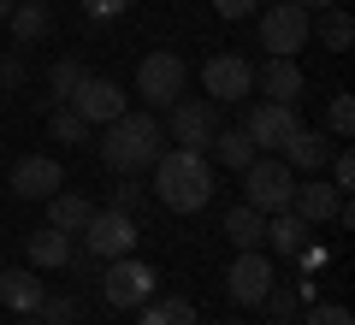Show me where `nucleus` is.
<instances>
[{
  "instance_id": "f704fd0d",
  "label": "nucleus",
  "mask_w": 355,
  "mask_h": 325,
  "mask_svg": "<svg viewBox=\"0 0 355 325\" xmlns=\"http://www.w3.org/2000/svg\"><path fill=\"white\" fill-rule=\"evenodd\" d=\"M326 166H331V189H349V184H355V154H349V148H331Z\"/></svg>"
},
{
  "instance_id": "20e7f679",
  "label": "nucleus",
  "mask_w": 355,
  "mask_h": 325,
  "mask_svg": "<svg viewBox=\"0 0 355 325\" xmlns=\"http://www.w3.org/2000/svg\"><path fill=\"white\" fill-rule=\"evenodd\" d=\"M308 30H314V12H308L302 0H272L261 12V48L272 53V60H296V53L314 42Z\"/></svg>"
},
{
  "instance_id": "dca6fc26",
  "label": "nucleus",
  "mask_w": 355,
  "mask_h": 325,
  "mask_svg": "<svg viewBox=\"0 0 355 325\" xmlns=\"http://www.w3.org/2000/svg\"><path fill=\"white\" fill-rule=\"evenodd\" d=\"M279 160L291 166V172H308V177H314L320 166L331 160V142L320 137V130H308V125H302V130H296V137H291V142L279 148Z\"/></svg>"
},
{
  "instance_id": "5701e85b",
  "label": "nucleus",
  "mask_w": 355,
  "mask_h": 325,
  "mask_svg": "<svg viewBox=\"0 0 355 325\" xmlns=\"http://www.w3.org/2000/svg\"><path fill=\"white\" fill-rule=\"evenodd\" d=\"M30 266H65L71 261V237L65 231H53V225H42V231H30Z\"/></svg>"
},
{
  "instance_id": "393cba45",
  "label": "nucleus",
  "mask_w": 355,
  "mask_h": 325,
  "mask_svg": "<svg viewBox=\"0 0 355 325\" xmlns=\"http://www.w3.org/2000/svg\"><path fill=\"white\" fill-rule=\"evenodd\" d=\"M83 77H89L83 60H71V53H65V60H53V65H48V100H71Z\"/></svg>"
},
{
  "instance_id": "72a5a7b5",
  "label": "nucleus",
  "mask_w": 355,
  "mask_h": 325,
  "mask_svg": "<svg viewBox=\"0 0 355 325\" xmlns=\"http://www.w3.org/2000/svg\"><path fill=\"white\" fill-rule=\"evenodd\" d=\"M302 325H355V319H349V308H343V301H314Z\"/></svg>"
},
{
  "instance_id": "79ce46f5",
  "label": "nucleus",
  "mask_w": 355,
  "mask_h": 325,
  "mask_svg": "<svg viewBox=\"0 0 355 325\" xmlns=\"http://www.w3.org/2000/svg\"><path fill=\"white\" fill-rule=\"evenodd\" d=\"M42 6H48V0H42Z\"/></svg>"
},
{
  "instance_id": "4be33fe9",
  "label": "nucleus",
  "mask_w": 355,
  "mask_h": 325,
  "mask_svg": "<svg viewBox=\"0 0 355 325\" xmlns=\"http://www.w3.org/2000/svg\"><path fill=\"white\" fill-rule=\"evenodd\" d=\"M225 237H231V249H266V213H254L249 201L231 207L225 213Z\"/></svg>"
},
{
  "instance_id": "412c9836",
  "label": "nucleus",
  "mask_w": 355,
  "mask_h": 325,
  "mask_svg": "<svg viewBox=\"0 0 355 325\" xmlns=\"http://www.w3.org/2000/svg\"><path fill=\"white\" fill-rule=\"evenodd\" d=\"M207 154H214L225 172H243V166H249L261 148L249 142V130H243V125H219V137H214V148H207Z\"/></svg>"
},
{
  "instance_id": "a211bd4d",
  "label": "nucleus",
  "mask_w": 355,
  "mask_h": 325,
  "mask_svg": "<svg viewBox=\"0 0 355 325\" xmlns=\"http://www.w3.org/2000/svg\"><path fill=\"white\" fill-rule=\"evenodd\" d=\"M6 30H12V42H18V48H30V42L53 36V12L42 6V0H18L12 12H6Z\"/></svg>"
},
{
  "instance_id": "b1692460",
  "label": "nucleus",
  "mask_w": 355,
  "mask_h": 325,
  "mask_svg": "<svg viewBox=\"0 0 355 325\" xmlns=\"http://www.w3.org/2000/svg\"><path fill=\"white\" fill-rule=\"evenodd\" d=\"M308 36H320V48H326V53H343V48L355 42V18L343 12V6H326V12H320V24L308 30Z\"/></svg>"
},
{
  "instance_id": "cd10ccee",
  "label": "nucleus",
  "mask_w": 355,
  "mask_h": 325,
  "mask_svg": "<svg viewBox=\"0 0 355 325\" xmlns=\"http://www.w3.org/2000/svg\"><path fill=\"white\" fill-rule=\"evenodd\" d=\"M291 266H296V278H320V272L331 266V249H326V243H314V237H308L302 249L291 254Z\"/></svg>"
},
{
  "instance_id": "a878e982",
  "label": "nucleus",
  "mask_w": 355,
  "mask_h": 325,
  "mask_svg": "<svg viewBox=\"0 0 355 325\" xmlns=\"http://www.w3.org/2000/svg\"><path fill=\"white\" fill-rule=\"evenodd\" d=\"M48 130H53V142H71V148H83V142H89V125L65 107V100H60V107H48Z\"/></svg>"
},
{
  "instance_id": "423d86ee",
  "label": "nucleus",
  "mask_w": 355,
  "mask_h": 325,
  "mask_svg": "<svg viewBox=\"0 0 355 325\" xmlns=\"http://www.w3.org/2000/svg\"><path fill=\"white\" fill-rule=\"evenodd\" d=\"M101 296H107V308L130 313L148 296H160V272H154L148 261H137V254H119V261H107V272H101Z\"/></svg>"
},
{
  "instance_id": "9b49d317",
  "label": "nucleus",
  "mask_w": 355,
  "mask_h": 325,
  "mask_svg": "<svg viewBox=\"0 0 355 325\" xmlns=\"http://www.w3.org/2000/svg\"><path fill=\"white\" fill-rule=\"evenodd\" d=\"M65 107H71V113L83 118L89 130H95V125H113V118H125V113H130L125 89H119L113 77H83V83H77V95L65 100Z\"/></svg>"
},
{
  "instance_id": "0eeeda50",
  "label": "nucleus",
  "mask_w": 355,
  "mask_h": 325,
  "mask_svg": "<svg viewBox=\"0 0 355 325\" xmlns=\"http://www.w3.org/2000/svg\"><path fill=\"white\" fill-rule=\"evenodd\" d=\"M184 77H190L184 53H172V48H154V53H142V65H137V95H142V107H148V113L172 107V100L184 95Z\"/></svg>"
},
{
  "instance_id": "9d476101",
  "label": "nucleus",
  "mask_w": 355,
  "mask_h": 325,
  "mask_svg": "<svg viewBox=\"0 0 355 325\" xmlns=\"http://www.w3.org/2000/svg\"><path fill=\"white\" fill-rule=\"evenodd\" d=\"M243 130H249V142L261 154H279L284 142L302 130V118H296V107H284V100H254L249 113H243Z\"/></svg>"
},
{
  "instance_id": "f03ea898",
  "label": "nucleus",
  "mask_w": 355,
  "mask_h": 325,
  "mask_svg": "<svg viewBox=\"0 0 355 325\" xmlns=\"http://www.w3.org/2000/svg\"><path fill=\"white\" fill-rule=\"evenodd\" d=\"M160 154H166V125L154 113H125V118H113V125H101V160L113 166L119 177L148 172Z\"/></svg>"
},
{
  "instance_id": "6ab92c4d",
  "label": "nucleus",
  "mask_w": 355,
  "mask_h": 325,
  "mask_svg": "<svg viewBox=\"0 0 355 325\" xmlns=\"http://www.w3.org/2000/svg\"><path fill=\"white\" fill-rule=\"evenodd\" d=\"M48 296V290L36 284V272L30 266H12V272H0V308H12V313H36V301Z\"/></svg>"
},
{
  "instance_id": "6e6552de",
  "label": "nucleus",
  "mask_w": 355,
  "mask_h": 325,
  "mask_svg": "<svg viewBox=\"0 0 355 325\" xmlns=\"http://www.w3.org/2000/svg\"><path fill=\"white\" fill-rule=\"evenodd\" d=\"M83 237V249L95 254V261H119V254H137V219L130 213H113V207H95L89 213V225L77 231Z\"/></svg>"
},
{
  "instance_id": "f3484780",
  "label": "nucleus",
  "mask_w": 355,
  "mask_h": 325,
  "mask_svg": "<svg viewBox=\"0 0 355 325\" xmlns=\"http://www.w3.org/2000/svg\"><path fill=\"white\" fill-rule=\"evenodd\" d=\"M89 213H95V201L77 195V189H53V195H48V225L65 231V237H77V231L89 225Z\"/></svg>"
},
{
  "instance_id": "ea45409f",
  "label": "nucleus",
  "mask_w": 355,
  "mask_h": 325,
  "mask_svg": "<svg viewBox=\"0 0 355 325\" xmlns=\"http://www.w3.org/2000/svg\"><path fill=\"white\" fill-rule=\"evenodd\" d=\"M272 325H296V319H272Z\"/></svg>"
},
{
  "instance_id": "aec40b11",
  "label": "nucleus",
  "mask_w": 355,
  "mask_h": 325,
  "mask_svg": "<svg viewBox=\"0 0 355 325\" xmlns=\"http://www.w3.org/2000/svg\"><path fill=\"white\" fill-rule=\"evenodd\" d=\"M308 237H314V225H302L291 207H284V213H266V243H272V254H279V261H291Z\"/></svg>"
},
{
  "instance_id": "7ed1b4c3",
  "label": "nucleus",
  "mask_w": 355,
  "mask_h": 325,
  "mask_svg": "<svg viewBox=\"0 0 355 325\" xmlns=\"http://www.w3.org/2000/svg\"><path fill=\"white\" fill-rule=\"evenodd\" d=\"M166 137L178 142V148H190V154H207L219 137V100L207 95H178L172 107H166Z\"/></svg>"
},
{
  "instance_id": "ddd939ff",
  "label": "nucleus",
  "mask_w": 355,
  "mask_h": 325,
  "mask_svg": "<svg viewBox=\"0 0 355 325\" xmlns=\"http://www.w3.org/2000/svg\"><path fill=\"white\" fill-rule=\"evenodd\" d=\"M12 195L18 201H48L53 189H65V172L60 160H48V154H24V160H12Z\"/></svg>"
},
{
  "instance_id": "1a4fd4ad",
  "label": "nucleus",
  "mask_w": 355,
  "mask_h": 325,
  "mask_svg": "<svg viewBox=\"0 0 355 325\" xmlns=\"http://www.w3.org/2000/svg\"><path fill=\"white\" fill-rule=\"evenodd\" d=\"M272 284H279L272 278V254H261V249H237V261L225 266V296L237 308H261V296Z\"/></svg>"
},
{
  "instance_id": "4468645a",
  "label": "nucleus",
  "mask_w": 355,
  "mask_h": 325,
  "mask_svg": "<svg viewBox=\"0 0 355 325\" xmlns=\"http://www.w3.org/2000/svg\"><path fill=\"white\" fill-rule=\"evenodd\" d=\"M254 89H261L266 100L296 107L302 89H308V77H302V65H296V60H272V53H266V65H254Z\"/></svg>"
},
{
  "instance_id": "f8f14e48",
  "label": "nucleus",
  "mask_w": 355,
  "mask_h": 325,
  "mask_svg": "<svg viewBox=\"0 0 355 325\" xmlns=\"http://www.w3.org/2000/svg\"><path fill=\"white\" fill-rule=\"evenodd\" d=\"M202 89H207V100H249L254 95V65L243 60V53H214V60L202 65Z\"/></svg>"
},
{
  "instance_id": "c85d7f7f",
  "label": "nucleus",
  "mask_w": 355,
  "mask_h": 325,
  "mask_svg": "<svg viewBox=\"0 0 355 325\" xmlns=\"http://www.w3.org/2000/svg\"><path fill=\"white\" fill-rule=\"evenodd\" d=\"M36 319L42 325H77V296H65V290H60V296H42L36 301Z\"/></svg>"
},
{
  "instance_id": "7c9ffc66",
  "label": "nucleus",
  "mask_w": 355,
  "mask_h": 325,
  "mask_svg": "<svg viewBox=\"0 0 355 325\" xmlns=\"http://www.w3.org/2000/svg\"><path fill=\"white\" fill-rule=\"evenodd\" d=\"M261 308H272V319H296V308H302V301H296L291 284H272V290L261 296Z\"/></svg>"
},
{
  "instance_id": "c9c22d12",
  "label": "nucleus",
  "mask_w": 355,
  "mask_h": 325,
  "mask_svg": "<svg viewBox=\"0 0 355 325\" xmlns=\"http://www.w3.org/2000/svg\"><path fill=\"white\" fill-rule=\"evenodd\" d=\"M160 319H166V325H196V301H184V296H160Z\"/></svg>"
},
{
  "instance_id": "c756f323",
  "label": "nucleus",
  "mask_w": 355,
  "mask_h": 325,
  "mask_svg": "<svg viewBox=\"0 0 355 325\" xmlns=\"http://www.w3.org/2000/svg\"><path fill=\"white\" fill-rule=\"evenodd\" d=\"M326 130H331V137H349V130H355V100H349V95H331V107H326Z\"/></svg>"
},
{
  "instance_id": "39448f33",
  "label": "nucleus",
  "mask_w": 355,
  "mask_h": 325,
  "mask_svg": "<svg viewBox=\"0 0 355 325\" xmlns=\"http://www.w3.org/2000/svg\"><path fill=\"white\" fill-rule=\"evenodd\" d=\"M291 195H296V172L279 154H254V160L243 166V201H249L254 213H284Z\"/></svg>"
},
{
  "instance_id": "58836bf2",
  "label": "nucleus",
  "mask_w": 355,
  "mask_h": 325,
  "mask_svg": "<svg viewBox=\"0 0 355 325\" xmlns=\"http://www.w3.org/2000/svg\"><path fill=\"white\" fill-rule=\"evenodd\" d=\"M12 6H18V0H0V24H6V12H12Z\"/></svg>"
},
{
  "instance_id": "2eb2a0df",
  "label": "nucleus",
  "mask_w": 355,
  "mask_h": 325,
  "mask_svg": "<svg viewBox=\"0 0 355 325\" xmlns=\"http://www.w3.org/2000/svg\"><path fill=\"white\" fill-rule=\"evenodd\" d=\"M338 201H343V189H331L326 177H308V184H296V195H291V213L302 219V225H331V213H338Z\"/></svg>"
},
{
  "instance_id": "f257e3e1",
  "label": "nucleus",
  "mask_w": 355,
  "mask_h": 325,
  "mask_svg": "<svg viewBox=\"0 0 355 325\" xmlns=\"http://www.w3.org/2000/svg\"><path fill=\"white\" fill-rule=\"evenodd\" d=\"M148 172H154V201H160L166 213H202L207 201H214V160H207V154L166 148Z\"/></svg>"
},
{
  "instance_id": "bb28decb",
  "label": "nucleus",
  "mask_w": 355,
  "mask_h": 325,
  "mask_svg": "<svg viewBox=\"0 0 355 325\" xmlns=\"http://www.w3.org/2000/svg\"><path fill=\"white\" fill-rule=\"evenodd\" d=\"M142 201H148V189H142L137 177H119V184L107 189V207H113V213H130V219L142 213Z\"/></svg>"
},
{
  "instance_id": "2f4dec72",
  "label": "nucleus",
  "mask_w": 355,
  "mask_h": 325,
  "mask_svg": "<svg viewBox=\"0 0 355 325\" xmlns=\"http://www.w3.org/2000/svg\"><path fill=\"white\" fill-rule=\"evenodd\" d=\"M30 83V65H24V53H0V89H24Z\"/></svg>"
},
{
  "instance_id": "473e14b6",
  "label": "nucleus",
  "mask_w": 355,
  "mask_h": 325,
  "mask_svg": "<svg viewBox=\"0 0 355 325\" xmlns=\"http://www.w3.org/2000/svg\"><path fill=\"white\" fill-rule=\"evenodd\" d=\"M77 6H83V18H89V24H113V18H125V6H130V0H77Z\"/></svg>"
},
{
  "instance_id": "4c0bfd02",
  "label": "nucleus",
  "mask_w": 355,
  "mask_h": 325,
  "mask_svg": "<svg viewBox=\"0 0 355 325\" xmlns=\"http://www.w3.org/2000/svg\"><path fill=\"white\" fill-rule=\"evenodd\" d=\"M302 6L308 12H326V6H338V0H302Z\"/></svg>"
},
{
  "instance_id": "e433bc0d",
  "label": "nucleus",
  "mask_w": 355,
  "mask_h": 325,
  "mask_svg": "<svg viewBox=\"0 0 355 325\" xmlns=\"http://www.w3.org/2000/svg\"><path fill=\"white\" fill-rule=\"evenodd\" d=\"M214 12L237 24V18H254V12H261V0H214Z\"/></svg>"
},
{
  "instance_id": "a19ab883",
  "label": "nucleus",
  "mask_w": 355,
  "mask_h": 325,
  "mask_svg": "<svg viewBox=\"0 0 355 325\" xmlns=\"http://www.w3.org/2000/svg\"><path fill=\"white\" fill-rule=\"evenodd\" d=\"M231 325H249V319H231Z\"/></svg>"
}]
</instances>
